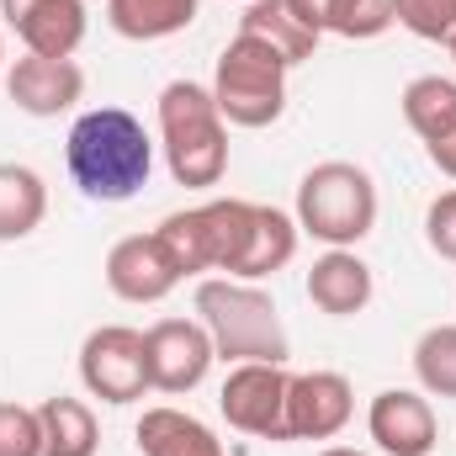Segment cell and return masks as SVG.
Returning a JSON list of instances; mask_svg holds the SVG:
<instances>
[{"instance_id":"obj_1","label":"cell","mask_w":456,"mask_h":456,"mask_svg":"<svg viewBox=\"0 0 456 456\" xmlns=\"http://www.w3.org/2000/svg\"><path fill=\"white\" fill-rule=\"evenodd\" d=\"M69 181L86 202H133L154 175V138L127 107H91L64 138Z\"/></svg>"},{"instance_id":"obj_2","label":"cell","mask_w":456,"mask_h":456,"mask_svg":"<svg viewBox=\"0 0 456 456\" xmlns=\"http://www.w3.org/2000/svg\"><path fill=\"white\" fill-rule=\"evenodd\" d=\"M159 149L175 186L213 191L228 175V122L208 86L170 80L159 91Z\"/></svg>"},{"instance_id":"obj_3","label":"cell","mask_w":456,"mask_h":456,"mask_svg":"<svg viewBox=\"0 0 456 456\" xmlns=\"http://www.w3.org/2000/svg\"><path fill=\"white\" fill-rule=\"evenodd\" d=\"M197 319L213 335V350L224 361H271L287 366L292 340L287 324L271 303V292L260 281H233V276H208L197 281Z\"/></svg>"},{"instance_id":"obj_4","label":"cell","mask_w":456,"mask_h":456,"mask_svg":"<svg viewBox=\"0 0 456 456\" xmlns=\"http://www.w3.org/2000/svg\"><path fill=\"white\" fill-rule=\"evenodd\" d=\"M255 218H260V202L213 197V202H202V208L170 213L165 224L154 228V239H159L165 255L175 260L181 281H186V276H202V271L239 276V265H244V255H249V239H255Z\"/></svg>"},{"instance_id":"obj_5","label":"cell","mask_w":456,"mask_h":456,"mask_svg":"<svg viewBox=\"0 0 456 456\" xmlns=\"http://www.w3.org/2000/svg\"><path fill=\"white\" fill-rule=\"evenodd\" d=\"M292 218L324 249H355L377 228V181L350 159H324L297 181Z\"/></svg>"},{"instance_id":"obj_6","label":"cell","mask_w":456,"mask_h":456,"mask_svg":"<svg viewBox=\"0 0 456 456\" xmlns=\"http://www.w3.org/2000/svg\"><path fill=\"white\" fill-rule=\"evenodd\" d=\"M287 59L249 32H233L213 69V102L228 127H271L287 112Z\"/></svg>"},{"instance_id":"obj_7","label":"cell","mask_w":456,"mask_h":456,"mask_svg":"<svg viewBox=\"0 0 456 456\" xmlns=\"http://www.w3.org/2000/svg\"><path fill=\"white\" fill-rule=\"evenodd\" d=\"M287 387H292V371L287 366H271V361H239L224 377V393H218V409L239 436H255V441H292L287 436Z\"/></svg>"},{"instance_id":"obj_8","label":"cell","mask_w":456,"mask_h":456,"mask_svg":"<svg viewBox=\"0 0 456 456\" xmlns=\"http://www.w3.org/2000/svg\"><path fill=\"white\" fill-rule=\"evenodd\" d=\"M80 382L102 403H138L149 393V366H143V335L127 324H102L80 345Z\"/></svg>"},{"instance_id":"obj_9","label":"cell","mask_w":456,"mask_h":456,"mask_svg":"<svg viewBox=\"0 0 456 456\" xmlns=\"http://www.w3.org/2000/svg\"><path fill=\"white\" fill-rule=\"evenodd\" d=\"M218 350H213V335L202 330V319H159L143 330V366H149V387L154 393H191L208 382Z\"/></svg>"},{"instance_id":"obj_10","label":"cell","mask_w":456,"mask_h":456,"mask_svg":"<svg viewBox=\"0 0 456 456\" xmlns=\"http://www.w3.org/2000/svg\"><path fill=\"white\" fill-rule=\"evenodd\" d=\"M366 436L387 456H430L441 441V419L425 393L414 387H382L366 409Z\"/></svg>"},{"instance_id":"obj_11","label":"cell","mask_w":456,"mask_h":456,"mask_svg":"<svg viewBox=\"0 0 456 456\" xmlns=\"http://www.w3.org/2000/svg\"><path fill=\"white\" fill-rule=\"evenodd\" d=\"M355 414V387L340 371H297L287 387V436L292 441H335Z\"/></svg>"},{"instance_id":"obj_12","label":"cell","mask_w":456,"mask_h":456,"mask_svg":"<svg viewBox=\"0 0 456 456\" xmlns=\"http://www.w3.org/2000/svg\"><path fill=\"white\" fill-rule=\"evenodd\" d=\"M0 16L16 32V43L43 59H69L91 27L86 0H0Z\"/></svg>"},{"instance_id":"obj_13","label":"cell","mask_w":456,"mask_h":456,"mask_svg":"<svg viewBox=\"0 0 456 456\" xmlns=\"http://www.w3.org/2000/svg\"><path fill=\"white\" fill-rule=\"evenodd\" d=\"M107 287L122 303H165L181 287V271L154 233H127L107 249Z\"/></svg>"},{"instance_id":"obj_14","label":"cell","mask_w":456,"mask_h":456,"mask_svg":"<svg viewBox=\"0 0 456 456\" xmlns=\"http://www.w3.org/2000/svg\"><path fill=\"white\" fill-rule=\"evenodd\" d=\"M5 96L16 102V112H27V117H59L86 96V69L75 59L21 53L5 69Z\"/></svg>"},{"instance_id":"obj_15","label":"cell","mask_w":456,"mask_h":456,"mask_svg":"<svg viewBox=\"0 0 456 456\" xmlns=\"http://www.w3.org/2000/svg\"><path fill=\"white\" fill-rule=\"evenodd\" d=\"M371 292H377L371 265L355 249H324L308 271V303L330 319H355L371 303Z\"/></svg>"},{"instance_id":"obj_16","label":"cell","mask_w":456,"mask_h":456,"mask_svg":"<svg viewBox=\"0 0 456 456\" xmlns=\"http://www.w3.org/2000/svg\"><path fill=\"white\" fill-rule=\"evenodd\" d=\"M133 436H138V452L143 456H228L224 441L213 436V425H202L197 414L170 409V403L143 409Z\"/></svg>"},{"instance_id":"obj_17","label":"cell","mask_w":456,"mask_h":456,"mask_svg":"<svg viewBox=\"0 0 456 456\" xmlns=\"http://www.w3.org/2000/svg\"><path fill=\"white\" fill-rule=\"evenodd\" d=\"M239 32H249V37H260L265 48H276L287 64H308L314 59V48H319V32L287 5V0H249L244 5V16H239Z\"/></svg>"},{"instance_id":"obj_18","label":"cell","mask_w":456,"mask_h":456,"mask_svg":"<svg viewBox=\"0 0 456 456\" xmlns=\"http://www.w3.org/2000/svg\"><path fill=\"white\" fill-rule=\"evenodd\" d=\"M48 218V186L32 165L0 159V244H16L37 233Z\"/></svg>"},{"instance_id":"obj_19","label":"cell","mask_w":456,"mask_h":456,"mask_svg":"<svg viewBox=\"0 0 456 456\" xmlns=\"http://www.w3.org/2000/svg\"><path fill=\"white\" fill-rule=\"evenodd\" d=\"M202 0H107V21L127 43H159L197 21Z\"/></svg>"},{"instance_id":"obj_20","label":"cell","mask_w":456,"mask_h":456,"mask_svg":"<svg viewBox=\"0 0 456 456\" xmlns=\"http://www.w3.org/2000/svg\"><path fill=\"white\" fill-rule=\"evenodd\" d=\"M43 419V456H96L102 452V425L86 398H48L37 409Z\"/></svg>"},{"instance_id":"obj_21","label":"cell","mask_w":456,"mask_h":456,"mask_svg":"<svg viewBox=\"0 0 456 456\" xmlns=\"http://www.w3.org/2000/svg\"><path fill=\"white\" fill-rule=\"evenodd\" d=\"M297 239H303V228H297L292 213H281V208H265V202H260L249 255H244V265H239V276H233V281H265V276H276L281 265H292Z\"/></svg>"},{"instance_id":"obj_22","label":"cell","mask_w":456,"mask_h":456,"mask_svg":"<svg viewBox=\"0 0 456 456\" xmlns=\"http://www.w3.org/2000/svg\"><path fill=\"white\" fill-rule=\"evenodd\" d=\"M403 122L419 133V143H436L456 127V80H441V75H414L403 86Z\"/></svg>"},{"instance_id":"obj_23","label":"cell","mask_w":456,"mask_h":456,"mask_svg":"<svg viewBox=\"0 0 456 456\" xmlns=\"http://www.w3.org/2000/svg\"><path fill=\"white\" fill-rule=\"evenodd\" d=\"M414 377L430 398H456V324H430L414 340Z\"/></svg>"},{"instance_id":"obj_24","label":"cell","mask_w":456,"mask_h":456,"mask_svg":"<svg viewBox=\"0 0 456 456\" xmlns=\"http://www.w3.org/2000/svg\"><path fill=\"white\" fill-rule=\"evenodd\" d=\"M398 27H409L425 43L456 37V0H398Z\"/></svg>"},{"instance_id":"obj_25","label":"cell","mask_w":456,"mask_h":456,"mask_svg":"<svg viewBox=\"0 0 456 456\" xmlns=\"http://www.w3.org/2000/svg\"><path fill=\"white\" fill-rule=\"evenodd\" d=\"M393 21H398V0H345L340 21H335V37L366 43V37H382Z\"/></svg>"},{"instance_id":"obj_26","label":"cell","mask_w":456,"mask_h":456,"mask_svg":"<svg viewBox=\"0 0 456 456\" xmlns=\"http://www.w3.org/2000/svg\"><path fill=\"white\" fill-rule=\"evenodd\" d=\"M0 456H43V419L27 403H0Z\"/></svg>"},{"instance_id":"obj_27","label":"cell","mask_w":456,"mask_h":456,"mask_svg":"<svg viewBox=\"0 0 456 456\" xmlns=\"http://www.w3.org/2000/svg\"><path fill=\"white\" fill-rule=\"evenodd\" d=\"M425 239H430V249H436L441 260L456 265V186L441 191V197L425 208Z\"/></svg>"},{"instance_id":"obj_28","label":"cell","mask_w":456,"mask_h":456,"mask_svg":"<svg viewBox=\"0 0 456 456\" xmlns=\"http://www.w3.org/2000/svg\"><path fill=\"white\" fill-rule=\"evenodd\" d=\"M287 5H292V11L319 32V37H324V32H335V21H340V11H345V0H287Z\"/></svg>"},{"instance_id":"obj_29","label":"cell","mask_w":456,"mask_h":456,"mask_svg":"<svg viewBox=\"0 0 456 456\" xmlns=\"http://www.w3.org/2000/svg\"><path fill=\"white\" fill-rule=\"evenodd\" d=\"M425 154H430V165L441 170V175H452L456 181V127L446 138H436V143H425Z\"/></svg>"},{"instance_id":"obj_30","label":"cell","mask_w":456,"mask_h":456,"mask_svg":"<svg viewBox=\"0 0 456 456\" xmlns=\"http://www.w3.org/2000/svg\"><path fill=\"white\" fill-rule=\"evenodd\" d=\"M319 456H366V452H355V446H324Z\"/></svg>"},{"instance_id":"obj_31","label":"cell","mask_w":456,"mask_h":456,"mask_svg":"<svg viewBox=\"0 0 456 456\" xmlns=\"http://www.w3.org/2000/svg\"><path fill=\"white\" fill-rule=\"evenodd\" d=\"M0 69H5V37H0Z\"/></svg>"},{"instance_id":"obj_32","label":"cell","mask_w":456,"mask_h":456,"mask_svg":"<svg viewBox=\"0 0 456 456\" xmlns=\"http://www.w3.org/2000/svg\"><path fill=\"white\" fill-rule=\"evenodd\" d=\"M446 48H452V59H456V37H452V43H446Z\"/></svg>"}]
</instances>
